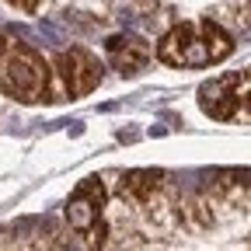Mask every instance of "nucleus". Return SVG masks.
<instances>
[{"label":"nucleus","mask_w":251,"mask_h":251,"mask_svg":"<svg viewBox=\"0 0 251 251\" xmlns=\"http://www.w3.org/2000/svg\"><path fill=\"white\" fill-rule=\"evenodd\" d=\"M234 52V39L216 21H181L157 42V59L175 70H202L216 67Z\"/></svg>","instance_id":"f257e3e1"},{"label":"nucleus","mask_w":251,"mask_h":251,"mask_svg":"<svg viewBox=\"0 0 251 251\" xmlns=\"http://www.w3.org/2000/svg\"><path fill=\"white\" fill-rule=\"evenodd\" d=\"M0 91L21 105L49 101L52 94V70L39 49H31L18 35H4L0 42Z\"/></svg>","instance_id":"f03ea898"},{"label":"nucleus","mask_w":251,"mask_h":251,"mask_svg":"<svg viewBox=\"0 0 251 251\" xmlns=\"http://www.w3.org/2000/svg\"><path fill=\"white\" fill-rule=\"evenodd\" d=\"M67 224L87 241L91 251L105 248V185L101 178H84L67 199Z\"/></svg>","instance_id":"7ed1b4c3"},{"label":"nucleus","mask_w":251,"mask_h":251,"mask_svg":"<svg viewBox=\"0 0 251 251\" xmlns=\"http://www.w3.org/2000/svg\"><path fill=\"white\" fill-rule=\"evenodd\" d=\"M56 74H59L63 91H67L70 98H84V94H91L101 84V63L91 49L70 46V49H63L56 56Z\"/></svg>","instance_id":"20e7f679"},{"label":"nucleus","mask_w":251,"mask_h":251,"mask_svg":"<svg viewBox=\"0 0 251 251\" xmlns=\"http://www.w3.org/2000/svg\"><path fill=\"white\" fill-rule=\"evenodd\" d=\"M105 56L112 63V70H119L122 77H136L140 70H147L153 49H150V42H143L133 31H119V35H112L105 42Z\"/></svg>","instance_id":"39448f33"},{"label":"nucleus","mask_w":251,"mask_h":251,"mask_svg":"<svg viewBox=\"0 0 251 251\" xmlns=\"http://www.w3.org/2000/svg\"><path fill=\"white\" fill-rule=\"evenodd\" d=\"M199 108L216 119V122H234L241 115V105H237V80L234 74H220L213 80H206L199 87Z\"/></svg>","instance_id":"423d86ee"},{"label":"nucleus","mask_w":251,"mask_h":251,"mask_svg":"<svg viewBox=\"0 0 251 251\" xmlns=\"http://www.w3.org/2000/svg\"><path fill=\"white\" fill-rule=\"evenodd\" d=\"M157 178H161V171H129L122 178V196H150L153 188H157Z\"/></svg>","instance_id":"0eeeda50"},{"label":"nucleus","mask_w":251,"mask_h":251,"mask_svg":"<svg viewBox=\"0 0 251 251\" xmlns=\"http://www.w3.org/2000/svg\"><path fill=\"white\" fill-rule=\"evenodd\" d=\"M234 80H237V105H241V112L248 108V119H251V67L234 70Z\"/></svg>","instance_id":"6e6552de"},{"label":"nucleus","mask_w":251,"mask_h":251,"mask_svg":"<svg viewBox=\"0 0 251 251\" xmlns=\"http://www.w3.org/2000/svg\"><path fill=\"white\" fill-rule=\"evenodd\" d=\"M11 7H18V11H25V14H35L39 11V0H7Z\"/></svg>","instance_id":"1a4fd4ad"}]
</instances>
